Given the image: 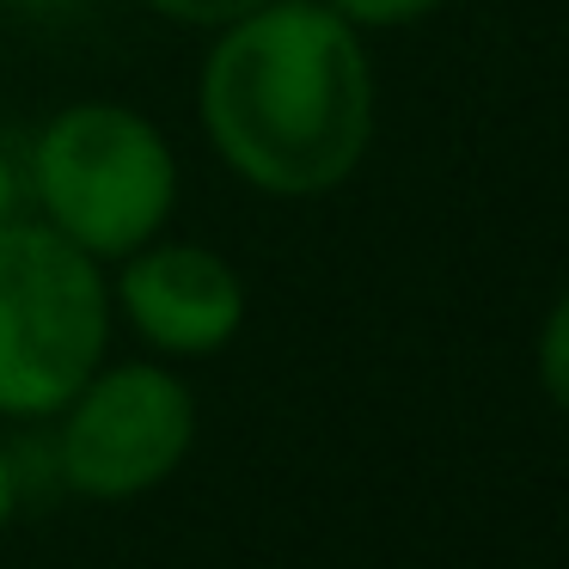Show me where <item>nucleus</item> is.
<instances>
[{
  "mask_svg": "<svg viewBox=\"0 0 569 569\" xmlns=\"http://www.w3.org/2000/svg\"><path fill=\"white\" fill-rule=\"evenodd\" d=\"M197 123L233 184L270 202L331 197L380 129L368 38L325 0H263L202 50Z\"/></svg>",
  "mask_w": 569,
  "mask_h": 569,
  "instance_id": "obj_1",
  "label": "nucleus"
},
{
  "mask_svg": "<svg viewBox=\"0 0 569 569\" xmlns=\"http://www.w3.org/2000/svg\"><path fill=\"white\" fill-rule=\"evenodd\" d=\"M19 178L26 214H38L104 270L160 239L184 190L172 136L123 99H74L50 111L19 160Z\"/></svg>",
  "mask_w": 569,
  "mask_h": 569,
  "instance_id": "obj_2",
  "label": "nucleus"
},
{
  "mask_svg": "<svg viewBox=\"0 0 569 569\" xmlns=\"http://www.w3.org/2000/svg\"><path fill=\"white\" fill-rule=\"evenodd\" d=\"M111 270L38 214L0 227V417L50 422L111 356Z\"/></svg>",
  "mask_w": 569,
  "mask_h": 569,
  "instance_id": "obj_3",
  "label": "nucleus"
},
{
  "mask_svg": "<svg viewBox=\"0 0 569 569\" xmlns=\"http://www.w3.org/2000/svg\"><path fill=\"white\" fill-rule=\"evenodd\" d=\"M56 471L87 502H136L184 466L197 392L166 361H111L56 410Z\"/></svg>",
  "mask_w": 569,
  "mask_h": 569,
  "instance_id": "obj_4",
  "label": "nucleus"
},
{
  "mask_svg": "<svg viewBox=\"0 0 569 569\" xmlns=\"http://www.w3.org/2000/svg\"><path fill=\"white\" fill-rule=\"evenodd\" d=\"M111 312L160 361H202L246 331L251 295L227 251L160 233L111 263Z\"/></svg>",
  "mask_w": 569,
  "mask_h": 569,
  "instance_id": "obj_5",
  "label": "nucleus"
},
{
  "mask_svg": "<svg viewBox=\"0 0 569 569\" xmlns=\"http://www.w3.org/2000/svg\"><path fill=\"white\" fill-rule=\"evenodd\" d=\"M337 19L361 31V38H380V31H417L429 19H441L453 0H325Z\"/></svg>",
  "mask_w": 569,
  "mask_h": 569,
  "instance_id": "obj_6",
  "label": "nucleus"
},
{
  "mask_svg": "<svg viewBox=\"0 0 569 569\" xmlns=\"http://www.w3.org/2000/svg\"><path fill=\"white\" fill-rule=\"evenodd\" d=\"M532 368H539V386L557 410L569 417V288L545 307L539 319V343H532Z\"/></svg>",
  "mask_w": 569,
  "mask_h": 569,
  "instance_id": "obj_7",
  "label": "nucleus"
},
{
  "mask_svg": "<svg viewBox=\"0 0 569 569\" xmlns=\"http://www.w3.org/2000/svg\"><path fill=\"white\" fill-rule=\"evenodd\" d=\"M136 7L153 13V19H166V26H178V31H202V38H214L221 26L258 13L263 0H136Z\"/></svg>",
  "mask_w": 569,
  "mask_h": 569,
  "instance_id": "obj_8",
  "label": "nucleus"
},
{
  "mask_svg": "<svg viewBox=\"0 0 569 569\" xmlns=\"http://www.w3.org/2000/svg\"><path fill=\"white\" fill-rule=\"evenodd\" d=\"M13 214H26V178H19L13 153L0 148V227L13 221Z\"/></svg>",
  "mask_w": 569,
  "mask_h": 569,
  "instance_id": "obj_9",
  "label": "nucleus"
},
{
  "mask_svg": "<svg viewBox=\"0 0 569 569\" xmlns=\"http://www.w3.org/2000/svg\"><path fill=\"white\" fill-rule=\"evenodd\" d=\"M13 508H19V466H13V453H7V441H0V532H7Z\"/></svg>",
  "mask_w": 569,
  "mask_h": 569,
  "instance_id": "obj_10",
  "label": "nucleus"
},
{
  "mask_svg": "<svg viewBox=\"0 0 569 569\" xmlns=\"http://www.w3.org/2000/svg\"><path fill=\"white\" fill-rule=\"evenodd\" d=\"M7 7H19V13H31V19H56V13H74L80 0H7Z\"/></svg>",
  "mask_w": 569,
  "mask_h": 569,
  "instance_id": "obj_11",
  "label": "nucleus"
}]
</instances>
